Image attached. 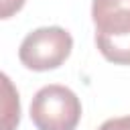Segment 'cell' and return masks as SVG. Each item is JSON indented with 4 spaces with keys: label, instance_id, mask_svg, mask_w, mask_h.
Listing matches in <instances>:
<instances>
[{
    "label": "cell",
    "instance_id": "8992f818",
    "mask_svg": "<svg viewBox=\"0 0 130 130\" xmlns=\"http://www.w3.org/2000/svg\"><path fill=\"white\" fill-rule=\"evenodd\" d=\"M24 6V0H2V18H10Z\"/></svg>",
    "mask_w": 130,
    "mask_h": 130
},
{
    "label": "cell",
    "instance_id": "5b68a950",
    "mask_svg": "<svg viewBox=\"0 0 130 130\" xmlns=\"http://www.w3.org/2000/svg\"><path fill=\"white\" fill-rule=\"evenodd\" d=\"M98 130H130V116L106 120V122H104Z\"/></svg>",
    "mask_w": 130,
    "mask_h": 130
},
{
    "label": "cell",
    "instance_id": "7a4b0ae2",
    "mask_svg": "<svg viewBox=\"0 0 130 130\" xmlns=\"http://www.w3.org/2000/svg\"><path fill=\"white\" fill-rule=\"evenodd\" d=\"M30 120L37 130H75L81 120V102L65 85H45L30 102Z\"/></svg>",
    "mask_w": 130,
    "mask_h": 130
},
{
    "label": "cell",
    "instance_id": "6da1fadb",
    "mask_svg": "<svg viewBox=\"0 0 130 130\" xmlns=\"http://www.w3.org/2000/svg\"><path fill=\"white\" fill-rule=\"evenodd\" d=\"M95 45L114 65H130V0H93Z\"/></svg>",
    "mask_w": 130,
    "mask_h": 130
},
{
    "label": "cell",
    "instance_id": "277c9868",
    "mask_svg": "<svg viewBox=\"0 0 130 130\" xmlns=\"http://www.w3.org/2000/svg\"><path fill=\"white\" fill-rule=\"evenodd\" d=\"M2 87H4V100H2V128L14 130L20 120V106H18V93L12 89V83L6 75H2Z\"/></svg>",
    "mask_w": 130,
    "mask_h": 130
},
{
    "label": "cell",
    "instance_id": "3957f363",
    "mask_svg": "<svg viewBox=\"0 0 130 130\" xmlns=\"http://www.w3.org/2000/svg\"><path fill=\"white\" fill-rule=\"evenodd\" d=\"M73 39L61 26H43L24 37L18 49V59L26 69L49 71L61 67L71 55Z\"/></svg>",
    "mask_w": 130,
    "mask_h": 130
}]
</instances>
